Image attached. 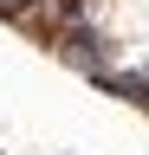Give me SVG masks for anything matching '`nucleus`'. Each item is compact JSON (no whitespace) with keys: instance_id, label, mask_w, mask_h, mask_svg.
Returning a JSON list of instances; mask_svg holds the SVG:
<instances>
[{"instance_id":"f257e3e1","label":"nucleus","mask_w":149,"mask_h":155,"mask_svg":"<svg viewBox=\"0 0 149 155\" xmlns=\"http://www.w3.org/2000/svg\"><path fill=\"white\" fill-rule=\"evenodd\" d=\"M32 7H46V0H0V19H26Z\"/></svg>"}]
</instances>
